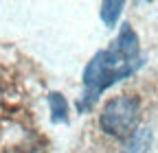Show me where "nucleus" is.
Segmentation results:
<instances>
[{"instance_id":"obj_5","label":"nucleus","mask_w":158,"mask_h":153,"mask_svg":"<svg viewBox=\"0 0 158 153\" xmlns=\"http://www.w3.org/2000/svg\"><path fill=\"white\" fill-rule=\"evenodd\" d=\"M123 11V2L121 0H108V2L101 5V20L108 24V26H114L118 15Z\"/></svg>"},{"instance_id":"obj_2","label":"nucleus","mask_w":158,"mask_h":153,"mask_svg":"<svg viewBox=\"0 0 158 153\" xmlns=\"http://www.w3.org/2000/svg\"><path fill=\"white\" fill-rule=\"evenodd\" d=\"M138 118H141V103L136 96H114L103 105L99 125L108 136L130 140L138 131Z\"/></svg>"},{"instance_id":"obj_1","label":"nucleus","mask_w":158,"mask_h":153,"mask_svg":"<svg viewBox=\"0 0 158 153\" xmlns=\"http://www.w3.org/2000/svg\"><path fill=\"white\" fill-rule=\"evenodd\" d=\"M141 66H143V55H141L138 35L134 33V29L130 24H123L116 40L108 48L99 50L86 66L84 94L77 101V109L88 112L110 85L134 74Z\"/></svg>"},{"instance_id":"obj_3","label":"nucleus","mask_w":158,"mask_h":153,"mask_svg":"<svg viewBox=\"0 0 158 153\" xmlns=\"http://www.w3.org/2000/svg\"><path fill=\"white\" fill-rule=\"evenodd\" d=\"M48 107H51L53 123H68V103L59 92L48 94Z\"/></svg>"},{"instance_id":"obj_4","label":"nucleus","mask_w":158,"mask_h":153,"mask_svg":"<svg viewBox=\"0 0 158 153\" xmlns=\"http://www.w3.org/2000/svg\"><path fill=\"white\" fill-rule=\"evenodd\" d=\"M152 142V133L147 129H138L134 136L127 140V147H125V153H145L147 147Z\"/></svg>"}]
</instances>
